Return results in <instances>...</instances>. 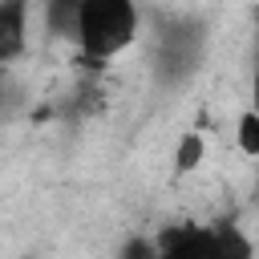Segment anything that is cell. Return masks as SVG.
Returning <instances> with one entry per match:
<instances>
[{
	"label": "cell",
	"mask_w": 259,
	"mask_h": 259,
	"mask_svg": "<svg viewBox=\"0 0 259 259\" xmlns=\"http://www.w3.org/2000/svg\"><path fill=\"white\" fill-rule=\"evenodd\" d=\"M202 259H255V247L235 223H219V227L206 231Z\"/></svg>",
	"instance_id": "obj_2"
},
{
	"label": "cell",
	"mask_w": 259,
	"mask_h": 259,
	"mask_svg": "<svg viewBox=\"0 0 259 259\" xmlns=\"http://www.w3.org/2000/svg\"><path fill=\"white\" fill-rule=\"evenodd\" d=\"M24 20H28V4L24 0H8L0 4V61H16L24 49Z\"/></svg>",
	"instance_id": "obj_3"
},
{
	"label": "cell",
	"mask_w": 259,
	"mask_h": 259,
	"mask_svg": "<svg viewBox=\"0 0 259 259\" xmlns=\"http://www.w3.org/2000/svg\"><path fill=\"white\" fill-rule=\"evenodd\" d=\"M121 259H162V247L150 239H130V247L121 251Z\"/></svg>",
	"instance_id": "obj_7"
},
{
	"label": "cell",
	"mask_w": 259,
	"mask_h": 259,
	"mask_svg": "<svg viewBox=\"0 0 259 259\" xmlns=\"http://www.w3.org/2000/svg\"><path fill=\"white\" fill-rule=\"evenodd\" d=\"M251 109L259 113V57H255V73H251Z\"/></svg>",
	"instance_id": "obj_8"
},
{
	"label": "cell",
	"mask_w": 259,
	"mask_h": 259,
	"mask_svg": "<svg viewBox=\"0 0 259 259\" xmlns=\"http://www.w3.org/2000/svg\"><path fill=\"white\" fill-rule=\"evenodd\" d=\"M202 154H206L202 138H198V134H182V138H178V150H174V170H178V174L198 170V166H202Z\"/></svg>",
	"instance_id": "obj_5"
},
{
	"label": "cell",
	"mask_w": 259,
	"mask_h": 259,
	"mask_svg": "<svg viewBox=\"0 0 259 259\" xmlns=\"http://www.w3.org/2000/svg\"><path fill=\"white\" fill-rule=\"evenodd\" d=\"M239 150L247 154V158H259V113L255 109H247L243 117H239Z\"/></svg>",
	"instance_id": "obj_6"
},
{
	"label": "cell",
	"mask_w": 259,
	"mask_h": 259,
	"mask_svg": "<svg viewBox=\"0 0 259 259\" xmlns=\"http://www.w3.org/2000/svg\"><path fill=\"white\" fill-rule=\"evenodd\" d=\"M202 243H206L202 227H178V231H166L158 247H162V259H202Z\"/></svg>",
	"instance_id": "obj_4"
},
{
	"label": "cell",
	"mask_w": 259,
	"mask_h": 259,
	"mask_svg": "<svg viewBox=\"0 0 259 259\" xmlns=\"http://www.w3.org/2000/svg\"><path fill=\"white\" fill-rule=\"evenodd\" d=\"M138 36V8L130 0H81L77 45L85 61H109L125 53Z\"/></svg>",
	"instance_id": "obj_1"
}]
</instances>
